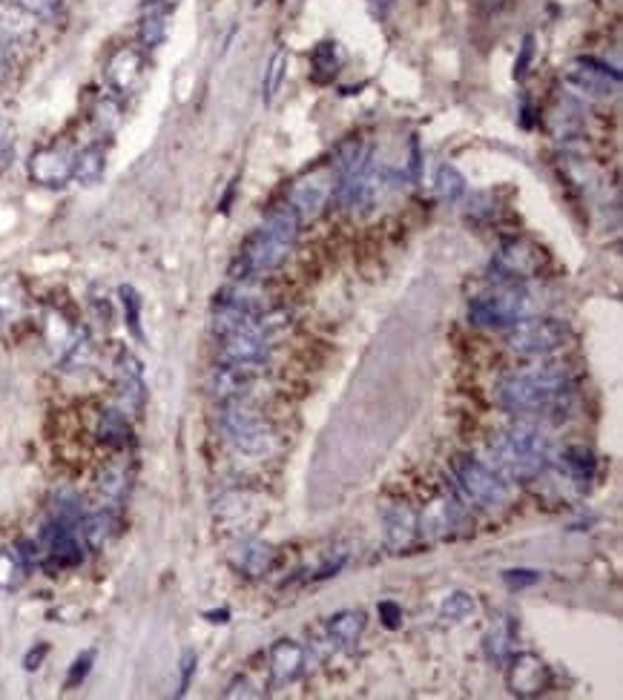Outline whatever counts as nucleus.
<instances>
[{
	"label": "nucleus",
	"mask_w": 623,
	"mask_h": 700,
	"mask_svg": "<svg viewBox=\"0 0 623 700\" xmlns=\"http://www.w3.org/2000/svg\"><path fill=\"white\" fill-rule=\"evenodd\" d=\"M340 46H336L333 41H322L313 52H311V66H313V80L319 83H328L336 78V72H340Z\"/></svg>",
	"instance_id": "a878e982"
},
{
	"label": "nucleus",
	"mask_w": 623,
	"mask_h": 700,
	"mask_svg": "<svg viewBox=\"0 0 623 700\" xmlns=\"http://www.w3.org/2000/svg\"><path fill=\"white\" fill-rule=\"evenodd\" d=\"M273 560H276V554L267 543H247L239 552V569L247 577H262L273 569Z\"/></svg>",
	"instance_id": "393cba45"
},
{
	"label": "nucleus",
	"mask_w": 623,
	"mask_h": 700,
	"mask_svg": "<svg viewBox=\"0 0 623 700\" xmlns=\"http://www.w3.org/2000/svg\"><path fill=\"white\" fill-rule=\"evenodd\" d=\"M43 540H46V554L53 557V563L58 565V569H70V565H78L83 560L75 525L49 520V525L43 531Z\"/></svg>",
	"instance_id": "ddd939ff"
},
{
	"label": "nucleus",
	"mask_w": 623,
	"mask_h": 700,
	"mask_svg": "<svg viewBox=\"0 0 623 700\" xmlns=\"http://www.w3.org/2000/svg\"><path fill=\"white\" fill-rule=\"evenodd\" d=\"M115 514L110 511V508H101V511H95V514H83V520H81V534H83V540H87V545L90 548H95V552H101L110 540H112V534H115Z\"/></svg>",
	"instance_id": "412c9836"
},
{
	"label": "nucleus",
	"mask_w": 623,
	"mask_h": 700,
	"mask_svg": "<svg viewBox=\"0 0 623 700\" xmlns=\"http://www.w3.org/2000/svg\"><path fill=\"white\" fill-rule=\"evenodd\" d=\"M24 307V293H21V285L14 279H6L0 281V325L14 319V316L21 313Z\"/></svg>",
	"instance_id": "473e14b6"
},
{
	"label": "nucleus",
	"mask_w": 623,
	"mask_h": 700,
	"mask_svg": "<svg viewBox=\"0 0 623 700\" xmlns=\"http://www.w3.org/2000/svg\"><path fill=\"white\" fill-rule=\"evenodd\" d=\"M333 175H322V173H313L308 181H302V184L293 190V198H291V207L296 210L299 219H308V215H316L319 207H322L328 202V195L333 190Z\"/></svg>",
	"instance_id": "f3484780"
},
{
	"label": "nucleus",
	"mask_w": 623,
	"mask_h": 700,
	"mask_svg": "<svg viewBox=\"0 0 623 700\" xmlns=\"http://www.w3.org/2000/svg\"><path fill=\"white\" fill-rule=\"evenodd\" d=\"M509 652H512V629L506 623H497L485 638V655L492 660H497V663H503L509 657Z\"/></svg>",
	"instance_id": "f704fd0d"
},
{
	"label": "nucleus",
	"mask_w": 623,
	"mask_h": 700,
	"mask_svg": "<svg viewBox=\"0 0 623 700\" xmlns=\"http://www.w3.org/2000/svg\"><path fill=\"white\" fill-rule=\"evenodd\" d=\"M362 629H365V614L362 611H340V614H333L331 623H328L331 638L345 648H350L359 640Z\"/></svg>",
	"instance_id": "b1692460"
},
{
	"label": "nucleus",
	"mask_w": 623,
	"mask_h": 700,
	"mask_svg": "<svg viewBox=\"0 0 623 700\" xmlns=\"http://www.w3.org/2000/svg\"><path fill=\"white\" fill-rule=\"evenodd\" d=\"M92 359V339L87 330H75V336L66 345V354H63V368L72 371V368H83Z\"/></svg>",
	"instance_id": "c756f323"
},
{
	"label": "nucleus",
	"mask_w": 623,
	"mask_h": 700,
	"mask_svg": "<svg viewBox=\"0 0 623 700\" xmlns=\"http://www.w3.org/2000/svg\"><path fill=\"white\" fill-rule=\"evenodd\" d=\"M549 264V256L543 253L541 244L529 239H509L497 247L492 259V279L500 285H512V281H526L537 279Z\"/></svg>",
	"instance_id": "6e6552de"
},
{
	"label": "nucleus",
	"mask_w": 623,
	"mask_h": 700,
	"mask_svg": "<svg viewBox=\"0 0 623 700\" xmlns=\"http://www.w3.org/2000/svg\"><path fill=\"white\" fill-rule=\"evenodd\" d=\"M98 437L112 448L129 445L132 430H129V422H127V413L121 408H107L98 420Z\"/></svg>",
	"instance_id": "5701e85b"
},
{
	"label": "nucleus",
	"mask_w": 623,
	"mask_h": 700,
	"mask_svg": "<svg viewBox=\"0 0 623 700\" xmlns=\"http://www.w3.org/2000/svg\"><path fill=\"white\" fill-rule=\"evenodd\" d=\"M193 672H196V652H184L181 657V680H178V695L187 692L190 680H193Z\"/></svg>",
	"instance_id": "37998d69"
},
{
	"label": "nucleus",
	"mask_w": 623,
	"mask_h": 700,
	"mask_svg": "<svg viewBox=\"0 0 623 700\" xmlns=\"http://www.w3.org/2000/svg\"><path fill=\"white\" fill-rule=\"evenodd\" d=\"M541 580V574L532 572V569H509L503 572V582L514 591V589H526V586H534V582Z\"/></svg>",
	"instance_id": "ea45409f"
},
{
	"label": "nucleus",
	"mask_w": 623,
	"mask_h": 700,
	"mask_svg": "<svg viewBox=\"0 0 623 700\" xmlns=\"http://www.w3.org/2000/svg\"><path fill=\"white\" fill-rule=\"evenodd\" d=\"M92 121L101 132H104V136H112V132L118 129V124H121V107H118L112 98H104V101L95 107Z\"/></svg>",
	"instance_id": "e433bc0d"
},
{
	"label": "nucleus",
	"mask_w": 623,
	"mask_h": 700,
	"mask_svg": "<svg viewBox=\"0 0 623 700\" xmlns=\"http://www.w3.org/2000/svg\"><path fill=\"white\" fill-rule=\"evenodd\" d=\"M259 379V364H222L213 374V393L227 402V399H242L254 382Z\"/></svg>",
	"instance_id": "4468645a"
},
{
	"label": "nucleus",
	"mask_w": 623,
	"mask_h": 700,
	"mask_svg": "<svg viewBox=\"0 0 623 700\" xmlns=\"http://www.w3.org/2000/svg\"><path fill=\"white\" fill-rule=\"evenodd\" d=\"M141 72H144V61H141V52L139 49H118V52L112 55L110 66H107V80L110 87L115 92H132L139 87L141 80Z\"/></svg>",
	"instance_id": "2eb2a0df"
},
{
	"label": "nucleus",
	"mask_w": 623,
	"mask_h": 700,
	"mask_svg": "<svg viewBox=\"0 0 623 700\" xmlns=\"http://www.w3.org/2000/svg\"><path fill=\"white\" fill-rule=\"evenodd\" d=\"M563 465H566L569 477L575 482H589L595 474V454L589 451L586 445H571L563 454Z\"/></svg>",
	"instance_id": "bb28decb"
},
{
	"label": "nucleus",
	"mask_w": 623,
	"mask_h": 700,
	"mask_svg": "<svg viewBox=\"0 0 623 700\" xmlns=\"http://www.w3.org/2000/svg\"><path fill=\"white\" fill-rule=\"evenodd\" d=\"M104 170H107V149L101 144L83 147L72 161V178L83 187L98 184V181L104 178Z\"/></svg>",
	"instance_id": "aec40b11"
},
{
	"label": "nucleus",
	"mask_w": 623,
	"mask_h": 700,
	"mask_svg": "<svg viewBox=\"0 0 623 700\" xmlns=\"http://www.w3.org/2000/svg\"><path fill=\"white\" fill-rule=\"evenodd\" d=\"M115 376H118V391H121V402L127 411H139L144 405V364L132 350L121 347L115 356Z\"/></svg>",
	"instance_id": "f8f14e48"
},
{
	"label": "nucleus",
	"mask_w": 623,
	"mask_h": 700,
	"mask_svg": "<svg viewBox=\"0 0 623 700\" xmlns=\"http://www.w3.org/2000/svg\"><path fill=\"white\" fill-rule=\"evenodd\" d=\"M379 618H382V623L388 626V629H397L399 620H402V609L394 603V600H382V603H379Z\"/></svg>",
	"instance_id": "79ce46f5"
},
{
	"label": "nucleus",
	"mask_w": 623,
	"mask_h": 700,
	"mask_svg": "<svg viewBox=\"0 0 623 700\" xmlns=\"http://www.w3.org/2000/svg\"><path fill=\"white\" fill-rule=\"evenodd\" d=\"M167 26H170V4L167 0H147L141 6V21H139V41L144 49H156L167 38Z\"/></svg>",
	"instance_id": "dca6fc26"
},
{
	"label": "nucleus",
	"mask_w": 623,
	"mask_h": 700,
	"mask_svg": "<svg viewBox=\"0 0 623 700\" xmlns=\"http://www.w3.org/2000/svg\"><path fill=\"white\" fill-rule=\"evenodd\" d=\"M299 215L291 204L267 215V222L247 239L242 253L235 256L230 276L235 281H254L256 276H264L276 270L279 264L291 256V250L299 236Z\"/></svg>",
	"instance_id": "f257e3e1"
},
{
	"label": "nucleus",
	"mask_w": 623,
	"mask_h": 700,
	"mask_svg": "<svg viewBox=\"0 0 623 700\" xmlns=\"http://www.w3.org/2000/svg\"><path fill=\"white\" fill-rule=\"evenodd\" d=\"M436 193H440L446 202H457V198L465 193V175L451 164L440 166V173H436Z\"/></svg>",
	"instance_id": "2f4dec72"
},
{
	"label": "nucleus",
	"mask_w": 623,
	"mask_h": 700,
	"mask_svg": "<svg viewBox=\"0 0 623 700\" xmlns=\"http://www.w3.org/2000/svg\"><path fill=\"white\" fill-rule=\"evenodd\" d=\"M571 391V374L566 364H546L529 374L506 376L497 385L500 405L512 413H541L549 411Z\"/></svg>",
	"instance_id": "f03ea898"
},
{
	"label": "nucleus",
	"mask_w": 623,
	"mask_h": 700,
	"mask_svg": "<svg viewBox=\"0 0 623 700\" xmlns=\"http://www.w3.org/2000/svg\"><path fill=\"white\" fill-rule=\"evenodd\" d=\"M46 655H49V646H46V643H38L35 648H29L26 657H24V669H26V672L41 669V663H43Z\"/></svg>",
	"instance_id": "c03bdc74"
},
{
	"label": "nucleus",
	"mask_w": 623,
	"mask_h": 700,
	"mask_svg": "<svg viewBox=\"0 0 623 700\" xmlns=\"http://www.w3.org/2000/svg\"><path fill=\"white\" fill-rule=\"evenodd\" d=\"M474 611H477L474 597L465 594V591H454V594H448V597H446V603H443V618H448V620H454V623L468 620Z\"/></svg>",
	"instance_id": "72a5a7b5"
},
{
	"label": "nucleus",
	"mask_w": 623,
	"mask_h": 700,
	"mask_svg": "<svg viewBox=\"0 0 623 700\" xmlns=\"http://www.w3.org/2000/svg\"><path fill=\"white\" fill-rule=\"evenodd\" d=\"M460 523V508L451 503V499H440V503L428 506V511L423 514V520H419V525H423L426 534L431 537H448L454 528H457Z\"/></svg>",
	"instance_id": "4be33fe9"
},
{
	"label": "nucleus",
	"mask_w": 623,
	"mask_h": 700,
	"mask_svg": "<svg viewBox=\"0 0 623 700\" xmlns=\"http://www.w3.org/2000/svg\"><path fill=\"white\" fill-rule=\"evenodd\" d=\"M225 437L244 454H264L273 442V430L254 408H247L242 399H227L218 413Z\"/></svg>",
	"instance_id": "423d86ee"
},
{
	"label": "nucleus",
	"mask_w": 623,
	"mask_h": 700,
	"mask_svg": "<svg viewBox=\"0 0 623 700\" xmlns=\"http://www.w3.org/2000/svg\"><path fill=\"white\" fill-rule=\"evenodd\" d=\"M532 307V293L523 288V281H512V285H500L492 293L471 298L468 322L477 327H512L520 319H526Z\"/></svg>",
	"instance_id": "20e7f679"
},
{
	"label": "nucleus",
	"mask_w": 623,
	"mask_h": 700,
	"mask_svg": "<svg viewBox=\"0 0 623 700\" xmlns=\"http://www.w3.org/2000/svg\"><path fill=\"white\" fill-rule=\"evenodd\" d=\"M6 72H9V49H6V41L0 38V80L6 78Z\"/></svg>",
	"instance_id": "49530a36"
},
{
	"label": "nucleus",
	"mask_w": 623,
	"mask_h": 700,
	"mask_svg": "<svg viewBox=\"0 0 623 700\" xmlns=\"http://www.w3.org/2000/svg\"><path fill=\"white\" fill-rule=\"evenodd\" d=\"M92 663H95V652H83V655L72 663L70 677H66V689L81 686V683L87 680V675H90V669H92Z\"/></svg>",
	"instance_id": "58836bf2"
},
{
	"label": "nucleus",
	"mask_w": 623,
	"mask_h": 700,
	"mask_svg": "<svg viewBox=\"0 0 623 700\" xmlns=\"http://www.w3.org/2000/svg\"><path fill=\"white\" fill-rule=\"evenodd\" d=\"M14 6L18 9H24V12H29V14H35V18H55L58 14V9H61V0H12Z\"/></svg>",
	"instance_id": "4c0bfd02"
},
{
	"label": "nucleus",
	"mask_w": 623,
	"mask_h": 700,
	"mask_svg": "<svg viewBox=\"0 0 623 700\" xmlns=\"http://www.w3.org/2000/svg\"><path fill=\"white\" fill-rule=\"evenodd\" d=\"M411 178L419 181V141H411Z\"/></svg>",
	"instance_id": "a18cd8bd"
},
{
	"label": "nucleus",
	"mask_w": 623,
	"mask_h": 700,
	"mask_svg": "<svg viewBox=\"0 0 623 700\" xmlns=\"http://www.w3.org/2000/svg\"><path fill=\"white\" fill-rule=\"evenodd\" d=\"M72 161L75 156H70L61 147H43L38 153H32L29 158V175L35 184L41 187H63L66 181L72 178Z\"/></svg>",
	"instance_id": "9b49d317"
},
{
	"label": "nucleus",
	"mask_w": 623,
	"mask_h": 700,
	"mask_svg": "<svg viewBox=\"0 0 623 700\" xmlns=\"http://www.w3.org/2000/svg\"><path fill=\"white\" fill-rule=\"evenodd\" d=\"M24 569H26V563L21 560V554L4 548V552H0V589L18 586L21 577H24Z\"/></svg>",
	"instance_id": "c9c22d12"
},
{
	"label": "nucleus",
	"mask_w": 623,
	"mask_h": 700,
	"mask_svg": "<svg viewBox=\"0 0 623 700\" xmlns=\"http://www.w3.org/2000/svg\"><path fill=\"white\" fill-rule=\"evenodd\" d=\"M454 479L465 499L477 503L483 508L506 506L512 499V486L500 471H492L474 457H457L454 459Z\"/></svg>",
	"instance_id": "39448f33"
},
{
	"label": "nucleus",
	"mask_w": 623,
	"mask_h": 700,
	"mask_svg": "<svg viewBox=\"0 0 623 700\" xmlns=\"http://www.w3.org/2000/svg\"><path fill=\"white\" fill-rule=\"evenodd\" d=\"M118 296H121V305H124V319H127V327L132 330V336L136 339H144V330H141V296L136 288H118Z\"/></svg>",
	"instance_id": "7c9ffc66"
},
{
	"label": "nucleus",
	"mask_w": 623,
	"mask_h": 700,
	"mask_svg": "<svg viewBox=\"0 0 623 700\" xmlns=\"http://www.w3.org/2000/svg\"><path fill=\"white\" fill-rule=\"evenodd\" d=\"M98 488L107 499H112V503H121L129 488V477L121 465H110V468H104V474L98 477Z\"/></svg>",
	"instance_id": "c85d7f7f"
},
{
	"label": "nucleus",
	"mask_w": 623,
	"mask_h": 700,
	"mask_svg": "<svg viewBox=\"0 0 623 700\" xmlns=\"http://www.w3.org/2000/svg\"><path fill=\"white\" fill-rule=\"evenodd\" d=\"M532 58H534V38L529 35V38L523 41V46H520V58H517V63H514V78H517V80L526 78Z\"/></svg>",
	"instance_id": "a19ab883"
},
{
	"label": "nucleus",
	"mask_w": 623,
	"mask_h": 700,
	"mask_svg": "<svg viewBox=\"0 0 623 700\" xmlns=\"http://www.w3.org/2000/svg\"><path fill=\"white\" fill-rule=\"evenodd\" d=\"M506 683H509V692L517 695V697H537V695H543L549 689L551 672L537 655L523 652V655L512 657L509 672H506Z\"/></svg>",
	"instance_id": "9d476101"
},
{
	"label": "nucleus",
	"mask_w": 623,
	"mask_h": 700,
	"mask_svg": "<svg viewBox=\"0 0 623 700\" xmlns=\"http://www.w3.org/2000/svg\"><path fill=\"white\" fill-rule=\"evenodd\" d=\"M492 457L500 474L514 482H532L549 468V440L541 428L517 422L497 433L492 442Z\"/></svg>",
	"instance_id": "7ed1b4c3"
},
{
	"label": "nucleus",
	"mask_w": 623,
	"mask_h": 700,
	"mask_svg": "<svg viewBox=\"0 0 623 700\" xmlns=\"http://www.w3.org/2000/svg\"><path fill=\"white\" fill-rule=\"evenodd\" d=\"M284 70H288V52H284V49H276L271 63H267V70H264V83H262L264 104H271L273 98H276L282 80H284Z\"/></svg>",
	"instance_id": "cd10ccee"
},
{
	"label": "nucleus",
	"mask_w": 623,
	"mask_h": 700,
	"mask_svg": "<svg viewBox=\"0 0 623 700\" xmlns=\"http://www.w3.org/2000/svg\"><path fill=\"white\" fill-rule=\"evenodd\" d=\"M385 543L391 548H408L417 537L419 520L408 506H394L385 511Z\"/></svg>",
	"instance_id": "6ab92c4d"
},
{
	"label": "nucleus",
	"mask_w": 623,
	"mask_h": 700,
	"mask_svg": "<svg viewBox=\"0 0 623 700\" xmlns=\"http://www.w3.org/2000/svg\"><path fill=\"white\" fill-rule=\"evenodd\" d=\"M305 669V648H302L296 640H279L271 648V675L273 683H291L302 675Z\"/></svg>",
	"instance_id": "a211bd4d"
},
{
	"label": "nucleus",
	"mask_w": 623,
	"mask_h": 700,
	"mask_svg": "<svg viewBox=\"0 0 623 700\" xmlns=\"http://www.w3.org/2000/svg\"><path fill=\"white\" fill-rule=\"evenodd\" d=\"M571 87H578L580 92H589L595 98H609L620 92V72L612 70L609 63H603L598 58H578L571 61L566 72Z\"/></svg>",
	"instance_id": "1a4fd4ad"
},
{
	"label": "nucleus",
	"mask_w": 623,
	"mask_h": 700,
	"mask_svg": "<svg viewBox=\"0 0 623 700\" xmlns=\"http://www.w3.org/2000/svg\"><path fill=\"white\" fill-rule=\"evenodd\" d=\"M571 342V327L561 319H549V316H534V319H520L512 325L506 345L514 354L523 356H546L561 350Z\"/></svg>",
	"instance_id": "0eeeda50"
}]
</instances>
